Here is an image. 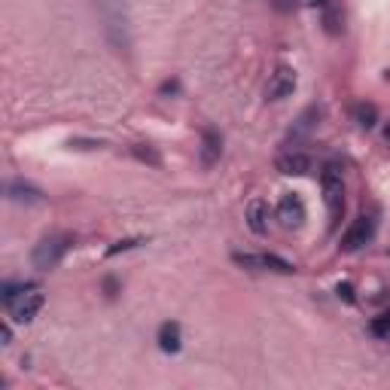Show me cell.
<instances>
[{"mask_svg":"<svg viewBox=\"0 0 390 390\" xmlns=\"http://www.w3.org/2000/svg\"><path fill=\"white\" fill-rule=\"evenodd\" d=\"M320 187H323V201H327V210H329V229H336L341 213H345V183H341V174L336 168H327L320 174Z\"/></svg>","mask_w":390,"mask_h":390,"instance_id":"1","label":"cell"},{"mask_svg":"<svg viewBox=\"0 0 390 390\" xmlns=\"http://www.w3.org/2000/svg\"><path fill=\"white\" fill-rule=\"evenodd\" d=\"M73 247V238L70 235H49L43 238L40 244H37L34 250V265L40 268V272H49V268H55L64 259V253Z\"/></svg>","mask_w":390,"mask_h":390,"instance_id":"2","label":"cell"},{"mask_svg":"<svg viewBox=\"0 0 390 390\" xmlns=\"http://www.w3.org/2000/svg\"><path fill=\"white\" fill-rule=\"evenodd\" d=\"M296 92V70L290 64H277L275 73L268 77V86H265V98L268 101H284Z\"/></svg>","mask_w":390,"mask_h":390,"instance_id":"3","label":"cell"},{"mask_svg":"<svg viewBox=\"0 0 390 390\" xmlns=\"http://www.w3.org/2000/svg\"><path fill=\"white\" fill-rule=\"evenodd\" d=\"M372 235H375V220L363 213V217H357L354 226L345 232V238H341V250H348V253H357L360 247H366L369 241H372Z\"/></svg>","mask_w":390,"mask_h":390,"instance_id":"4","label":"cell"},{"mask_svg":"<svg viewBox=\"0 0 390 390\" xmlns=\"http://www.w3.org/2000/svg\"><path fill=\"white\" fill-rule=\"evenodd\" d=\"M238 265H247V268H268V272H281V275H290L296 268L287 263V259L275 256V253H232Z\"/></svg>","mask_w":390,"mask_h":390,"instance_id":"5","label":"cell"},{"mask_svg":"<svg viewBox=\"0 0 390 390\" xmlns=\"http://www.w3.org/2000/svg\"><path fill=\"white\" fill-rule=\"evenodd\" d=\"M277 220L287 229H299L305 222V201L296 192L281 195V201H277Z\"/></svg>","mask_w":390,"mask_h":390,"instance_id":"6","label":"cell"},{"mask_svg":"<svg viewBox=\"0 0 390 390\" xmlns=\"http://www.w3.org/2000/svg\"><path fill=\"white\" fill-rule=\"evenodd\" d=\"M43 302H46V299H43V293L34 287V290H27L25 296H18V299H15L13 305H9V314H13V320L27 323V320H34V317H37V311L43 308Z\"/></svg>","mask_w":390,"mask_h":390,"instance_id":"7","label":"cell"},{"mask_svg":"<svg viewBox=\"0 0 390 390\" xmlns=\"http://www.w3.org/2000/svg\"><path fill=\"white\" fill-rule=\"evenodd\" d=\"M275 168L287 174V177H305L311 171V159L305 153H296V150H287L275 159Z\"/></svg>","mask_w":390,"mask_h":390,"instance_id":"8","label":"cell"},{"mask_svg":"<svg viewBox=\"0 0 390 390\" xmlns=\"http://www.w3.org/2000/svg\"><path fill=\"white\" fill-rule=\"evenodd\" d=\"M222 153V137L220 132H213V128H204L201 132V165L204 168H213Z\"/></svg>","mask_w":390,"mask_h":390,"instance_id":"9","label":"cell"},{"mask_svg":"<svg viewBox=\"0 0 390 390\" xmlns=\"http://www.w3.org/2000/svg\"><path fill=\"white\" fill-rule=\"evenodd\" d=\"M247 226L253 235H265L268 232V201L253 199L247 204Z\"/></svg>","mask_w":390,"mask_h":390,"instance_id":"10","label":"cell"},{"mask_svg":"<svg viewBox=\"0 0 390 390\" xmlns=\"http://www.w3.org/2000/svg\"><path fill=\"white\" fill-rule=\"evenodd\" d=\"M320 113H323L320 107H308V110H305V113H302L299 119H296V125L290 128V134H287V144H296V141H302V137L308 134L314 125H317Z\"/></svg>","mask_w":390,"mask_h":390,"instance_id":"11","label":"cell"},{"mask_svg":"<svg viewBox=\"0 0 390 390\" xmlns=\"http://www.w3.org/2000/svg\"><path fill=\"white\" fill-rule=\"evenodd\" d=\"M159 348L165 351V354H177L180 351V323H162L159 327Z\"/></svg>","mask_w":390,"mask_h":390,"instance_id":"12","label":"cell"},{"mask_svg":"<svg viewBox=\"0 0 390 390\" xmlns=\"http://www.w3.org/2000/svg\"><path fill=\"white\" fill-rule=\"evenodd\" d=\"M6 192H9V199H13V201H27V204H34V201L43 199V192L34 189V187H27V183H9Z\"/></svg>","mask_w":390,"mask_h":390,"instance_id":"13","label":"cell"},{"mask_svg":"<svg viewBox=\"0 0 390 390\" xmlns=\"http://www.w3.org/2000/svg\"><path fill=\"white\" fill-rule=\"evenodd\" d=\"M354 119H357V125L372 128L378 122V107L375 104H357L354 107Z\"/></svg>","mask_w":390,"mask_h":390,"instance_id":"14","label":"cell"},{"mask_svg":"<svg viewBox=\"0 0 390 390\" xmlns=\"http://www.w3.org/2000/svg\"><path fill=\"white\" fill-rule=\"evenodd\" d=\"M27 290H34V284H6L4 287V293H0V296H4V305H6V308H9V305H13L15 299H18V296H25Z\"/></svg>","mask_w":390,"mask_h":390,"instance_id":"15","label":"cell"},{"mask_svg":"<svg viewBox=\"0 0 390 390\" xmlns=\"http://www.w3.org/2000/svg\"><path fill=\"white\" fill-rule=\"evenodd\" d=\"M369 332L372 336H378V339H384V336H390V311H384V314H378V317L369 323Z\"/></svg>","mask_w":390,"mask_h":390,"instance_id":"16","label":"cell"},{"mask_svg":"<svg viewBox=\"0 0 390 390\" xmlns=\"http://www.w3.org/2000/svg\"><path fill=\"white\" fill-rule=\"evenodd\" d=\"M132 153H134L141 162H150V165H159V162H162V159H159V153H156L150 144H134V146H132Z\"/></svg>","mask_w":390,"mask_h":390,"instance_id":"17","label":"cell"},{"mask_svg":"<svg viewBox=\"0 0 390 390\" xmlns=\"http://www.w3.org/2000/svg\"><path fill=\"white\" fill-rule=\"evenodd\" d=\"M141 244H144V238H122V241H116L113 247H107V256L125 253V250H134V247H141Z\"/></svg>","mask_w":390,"mask_h":390,"instance_id":"18","label":"cell"},{"mask_svg":"<svg viewBox=\"0 0 390 390\" xmlns=\"http://www.w3.org/2000/svg\"><path fill=\"white\" fill-rule=\"evenodd\" d=\"M336 293H339V299H345V302H354L357 296H354V287H351L348 281H341L339 287H336Z\"/></svg>","mask_w":390,"mask_h":390,"instance_id":"19","label":"cell"},{"mask_svg":"<svg viewBox=\"0 0 390 390\" xmlns=\"http://www.w3.org/2000/svg\"><path fill=\"white\" fill-rule=\"evenodd\" d=\"M70 150H95V146H101V141H68Z\"/></svg>","mask_w":390,"mask_h":390,"instance_id":"20","label":"cell"},{"mask_svg":"<svg viewBox=\"0 0 390 390\" xmlns=\"http://www.w3.org/2000/svg\"><path fill=\"white\" fill-rule=\"evenodd\" d=\"M0 336H4V345H9V341H13V329H9V323H4V327H0Z\"/></svg>","mask_w":390,"mask_h":390,"instance_id":"21","label":"cell"},{"mask_svg":"<svg viewBox=\"0 0 390 390\" xmlns=\"http://www.w3.org/2000/svg\"><path fill=\"white\" fill-rule=\"evenodd\" d=\"M162 92H165V95H168V92H177V82H165Z\"/></svg>","mask_w":390,"mask_h":390,"instance_id":"22","label":"cell"},{"mask_svg":"<svg viewBox=\"0 0 390 390\" xmlns=\"http://www.w3.org/2000/svg\"><path fill=\"white\" fill-rule=\"evenodd\" d=\"M305 4H311V6H323V4H329V0H305Z\"/></svg>","mask_w":390,"mask_h":390,"instance_id":"23","label":"cell"},{"mask_svg":"<svg viewBox=\"0 0 390 390\" xmlns=\"http://www.w3.org/2000/svg\"><path fill=\"white\" fill-rule=\"evenodd\" d=\"M384 134H387V141H390V125H387V132H384Z\"/></svg>","mask_w":390,"mask_h":390,"instance_id":"24","label":"cell"}]
</instances>
